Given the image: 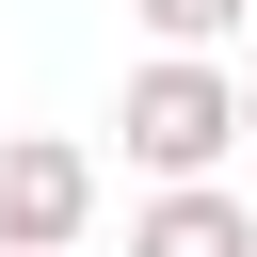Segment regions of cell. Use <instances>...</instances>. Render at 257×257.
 Instances as JSON below:
<instances>
[{
	"mask_svg": "<svg viewBox=\"0 0 257 257\" xmlns=\"http://www.w3.org/2000/svg\"><path fill=\"white\" fill-rule=\"evenodd\" d=\"M145 16V48H225V32H257V0H128Z\"/></svg>",
	"mask_w": 257,
	"mask_h": 257,
	"instance_id": "cell-4",
	"label": "cell"
},
{
	"mask_svg": "<svg viewBox=\"0 0 257 257\" xmlns=\"http://www.w3.org/2000/svg\"><path fill=\"white\" fill-rule=\"evenodd\" d=\"M128 257H257V209H241L225 177H145V209H128Z\"/></svg>",
	"mask_w": 257,
	"mask_h": 257,
	"instance_id": "cell-3",
	"label": "cell"
},
{
	"mask_svg": "<svg viewBox=\"0 0 257 257\" xmlns=\"http://www.w3.org/2000/svg\"><path fill=\"white\" fill-rule=\"evenodd\" d=\"M48 257H80V241H48Z\"/></svg>",
	"mask_w": 257,
	"mask_h": 257,
	"instance_id": "cell-6",
	"label": "cell"
},
{
	"mask_svg": "<svg viewBox=\"0 0 257 257\" xmlns=\"http://www.w3.org/2000/svg\"><path fill=\"white\" fill-rule=\"evenodd\" d=\"M112 128H128V177H225V161H241V80H225V48H145Z\"/></svg>",
	"mask_w": 257,
	"mask_h": 257,
	"instance_id": "cell-1",
	"label": "cell"
},
{
	"mask_svg": "<svg viewBox=\"0 0 257 257\" xmlns=\"http://www.w3.org/2000/svg\"><path fill=\"white\" fill-rule=\"evenodd\" d=\"M48 241H96V145L0 128V257H48Z\"/></svg>",
	"mask_w": 257,
	"mask_h": 257,
	"instance_id": "cell-2",
	"label": "cell"
},
{
	"mask_svg": "<svg viewBox=\"0 0 257 257\" xmlns=\"http://www.w3.org/2000/svg\"><path fill=\"white\" fill-rule=\"evenodd\" d=\"M241 161H257V80H241Z\"/></svg>",
	"mask_w": 257,
	"mask_h": 257,
	"instance_id": "cell-5",
	"label": "cell"
}]
</instances>
